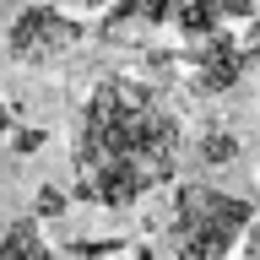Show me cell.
<instances>
[{
    "instance_id": "1",
    "label": "cell",
    "mask_w": 260,
    "mask_h": 260,
    "mask_svg": "<svg viewBox=\"0 0 260 260\" xmlns=\"http://www.w3.org/2000/svg\"><path fill=\"white\" fill-rule=\"evenodd\" d=\"M179 114L136 76L98 81L76 125V184L98 206H130L157 190L179 162Z\"/></svg>"
},
{
    "instance_id": "2",
    "label": "cell",
    "mask_w": 260,
    "mask_h": 260,
    "mask_svg": "<svg viewBox=\"0 0 260 260\" xmlns=\"http://www.w3.org/2000/svg\"><path fill=\"white\" fill-rule=\"evenodd\" d=\"M255 206L211 184H184L174 201V260H228L239 249Z\"/></svg>"
},
{
    "instance_id": "3",
    "label": "cell",
    "mask_w": 260,
    "mask_h": 260,
    "mask_svg": "<svg viewBox=\"0 0 260 260\" xmlns=\"http://www.w3.org/2000/svg\"><path fill=\"white\" fill-rule=\"evenodd\" d=\"M81 32L76 22H65L60 11H27L11 27V54L16 60H49V54H65Z\"/></svg>"
},
{
    "instance_id": "4",
    "label": "cell",
    "mask_w": 260,
    "mask_h": 260,
    "mask_svg": "<svg viewBox=\"0 0 260 260\" xmlns=\"http://www.w3.org/2000/svg\"><path fill=\"white\" fill-rule=\"evenodd\" d=\"M0 260H49V244L32 222H11L0 233Z\"/></svg>"
},
{
    "instance_id": "5",
    "label": "cell",
    "mask_w": 260,
    "mask_h": 260,
    "mask_svg": "<svg viewBox=\"0 0 260 260\" xmlns=\"http://www.w3.org/2000/svg\"><path fill=\"white\" fill-rule=\"evenodd\" d=\"M239 71H244V60L228 44H206V54H201V87H233Z\"/></svg>"
},
{
    "instance_id": "6",
    "label": "cell",
    "mask_w": 260,
    "mask_h": 260,
    "mask_svg": "<svg viewBox=\"0 0 260 260\" xmlns=\"http://www.w3.org/2000/svg\"><path fill=\"white\" fill-rule=\"evenodd\" d=\"M211 6V16H249V11H260V0H206Z\"/></svg>"
},
{
    "instance_id": "7",
    "label": "cell",
    "mask_w": 260,
    "mask_h": 260,
    "mask_svg": "<svg viewBox=\"0 0 260 260\" xmlns=\"http://www.w3.org/2000/svg\"><path fill=\"white\" fill-rule=\"evenodd\" d=\"M244 260H260V211H255V217H249V228H244Z\"/></svg>"
},
{
    "instance_id": "8",
    "label": "cell",
    "mask_w": 260,
    "mask_h": 260,
    "mask_svg": "<svg viewBox=\"0 0 260 260\" xmlns=\"http://www.w3.org/2000/svg\"><path fill=\"white\" fill-rule=\"evenodd\" d=\"M38 211L54 217V211H60V190H38Z\"/></svg>"
},
{
    "instance_id": "9",
    "label": "cell",
    "mask_w": 260,
    "mask_h": 260,
    "mask_svg": "<svg viewBox=\"0 0 260 260\" xmlns=\"http://www.w3.org/2000/svg\"><path fill=\"white\" fill-rule=\"evenodd\" d=\"M0 130H6V109H0Z\"/></svg>"
}]
</instances>
